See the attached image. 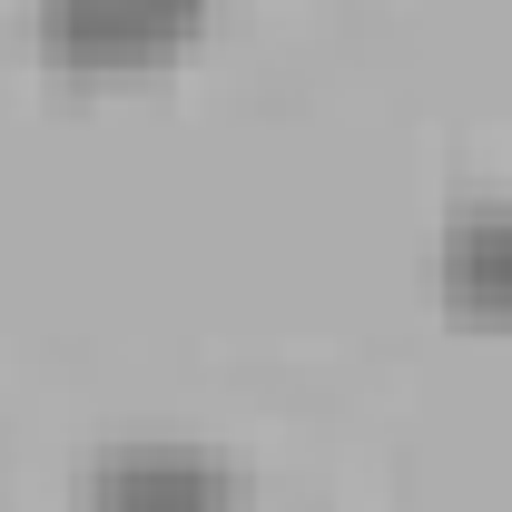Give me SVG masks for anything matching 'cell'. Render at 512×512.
<instances>
[{
	"mask_svg": "<svg viewBox=\"0 0 512 512\" xmlns=\"http://www.w3.org/2000/svg\"><path fill=\"white\" fill-rule=\"evenodd\" d=\"M207 0H30V40L60 69H128L197 40Z\"/></svg>",
	"mask_w": 512,
	"mask_h": 512,
	"instance_id": "2",
	"label": "cell"
},
{
	"mask_svg": "<svg viewBox=\"0 0 512 512\" xmlns=\"http://www.w3.org/2000/svg\"><path fill=\"white\" fill-rule=\"evenodd\" d=\"M237 463L207 444H168V434H138V444H99L69 473V512H237Z\"/></svg>",
	"mask_w": 512,
	"mask_h": 512,
	"instance_id": "1",
	"label": "cell"
},
{
	"mask_svg": "<svg viewBox=\"0 0 512 512\" xmlns=\"http://www.w3.org/2000/svg\"><path fill=\"white\" fill-rule=\"evenodd\" d=\"M434 286L463 316H512V197H453L434 227Z\"/></svg>",
	"mask_w": 512,
	"mask_h": 512,
	"instance_id": "3",
	"label": "cell"
}]
</instances>
